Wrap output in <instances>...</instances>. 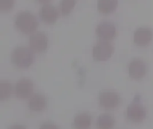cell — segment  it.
<instances>
[{"label": "cell", "instance_id": "1", "mask_svg": "<svg viewBox=\"0 0 153 129\" xmlns=\"http://www.w3.org/2000/svg\"><path fill=\"white\" fill-rule=\"evenodd\" d=\"M14 25L16 29L25 35H31L36 32L39 26L37 17L30 12L22 11L17 13L14 19Z\"/></svg>", "mask_w": 153, "mask_h": 129}, {"label": "cell", "instance_id": "2", "mask_svg": "<svg viewBox=\"0 0 153 129\" xmlns=\"http://www.w3.org/2000/svg\"><path fill=\"white\" fill-rule=\"evenodd\" d=\"M11 61L19 69H27L34 62V52L30 47H17L12 51Z\"/></svg>", "mask_w": 153, "mask_h": 129}, {"label": "cell", "instance_id": "3", "mask_svg": "<svg viewBox=\"0 0 153 129\" xmlns=\"http://www.w3.org/2000/svg\"><path fill=\"white\" fill-rule=\"evenodd\" d=\"M115 51L114 46L110 41L100 40L92 48V57L99 62H104L110 59Z\"/></svg>", "mask_w": 153, "mask_h": 129}, {"label": "cell", "instance_id": "4", "mask_svg": "<svg viewBox=\"0 0 153 129\" xmlns=\"http://www.w3.org/2000/svg\"><path fill=\"white\" fill-rule=\"evenodd\" d=\"M121 102L119 94L112 90L103 91L99 95V104L106 110H114L118 108Z\"/></svg>", "mask_w": 153, "mask_h": 129}, {"label": "cell", "instance_id": "5", "mask_svg": "<svg viewBox=\"0 0 153 129\" xmlns=\"http://www.w3.org/2000/svg\"><path fill=\"white\" fill-rule=\"evenodd\" d=\"M34 91V84L29 78L19 79L13 88V93L19 100H28Z\"/></svg>", "mask_w": 153, "mask_h": 129}, {"label": "cell", "instance_id": "6", "mask_svg": "<svg viewBox=\"0 0 153 129\" xmlns=\"http://www.w3.org/2000/svg\"><path fill=\"white\" fill-rule=\"evenodd\" d=\"M147 111L145 107L139 101H134L128 105L126 110V117L128 120L134 124H140L146 119Z\"/></svg>", "mask_w": 153, "mask_h": 129}, {"label": "cell", "instance_id": "7", "mask_svg": "<svg viewBox=\"0 0 153 129\" xmlns=\"http://www.w3.org/2000/svg\"><path fill=\"white\" fill-rule=\"evenodd\" d=\"M48 46V39L46 33L42 31H36L30 36L29 47L34 53L44 52Z\"/></svg>", "mask_w": 153, "mask_h": 129}, {"label": "cell", "instance_id": "8", "mask_svg": "<svg viewBox=\"0 0 153 129\" xmlns=\"http://www.w3.org/2000/svg\"><path fill=\"white\" fill-rule=\"evenodd\" d=\"M96 35L100 40L111 41L117 36V28L112 22H100L96 28Z\"/></svg>", "mask_w": 153, "mask_h": 129}, {"label": "cell", "instance_id": "9", "mask_svg": "<svg viewBox=\"0 0 153 129\" xmlns=\"http://www.w3.org/2000/svg\"><path fill=\"white\" fill-rule=\"evenodd\" d=\"M147 73L146 63L141 58L133 59L128 65V74L129 76L134 80L143 79Z\"/></svg>", "mask_w": 153, "mask_h": 129}, {"label": "cell", "instance_id": "10", "mask_svg": "<svg viewBox=\"0 0 153 129\" xmlns=\"http://www.w3.org/2000/svg\"><path fill=\"white\" fill-rule=\"evenodd\" d=\"M153 40V31L151 28L141 27L134 33V42L138 47H146L151 44Z\"/></svg>", "mask_w": 153, "mask_h": 129}, {"label": "cell", "instance_id": "11", "mask_svg": "<svg viewBox=\"0 0 153 129\" xmlns=\"http://www.w3.org/2000/svg\"><path fill=\"white\" fill-rule=\"evenodd\" d=\"M60 12L51 4H45L39 10V17L46 24H54L59 18Z\"/></svg>", "mask_w": 153, "mask_h": 129}, {"label": "cell", "instance_id": "12", "mask_svg": "<svg viewBox=\"0 0 153 129\" xmlns=\"http://www.w3.org/2000/svg\"><path fill=\"white\" fill-rule=\"evenodd\" d=\"M48 106L47 98L41 93H33L28 99V107L33 112H41Z\"/></svg>", "mask_w": 153, "mask_h": 129}, {"label": "cell", "instance_id": "13", "mask_svg": "<svg viewBox=\"0 0 153 129\" xmlns=\"http://www.w3.org/2000/svg\"><path fill=\"white\" fill-rule=\"evenodd\" d=\"M74 129H90L92 125V117L86 112L77 114L73 122Z\"/></svg>", "mask_w": 153, "mask_h": 129}, {"label": "cell", "instance_id": "14", "mask_svg": "<svg viewBox=\"0 0 153 129\" xmlns=\"http://www.w3.org/2000/svg\"><path fill=\"white\" fill-rule=\"evenodd\" d=\"M118 6V0H98V11L102 14H110L114 13Z\"/></svg>", "mask_w": 153, "mask_h": 129}, {"label": "cell", "instance_id": "15", "mask_svg": "<svg viewBox=\"0 0 153 129\" xmlns=\"http://www.w3.org/2000/svg\"><path fill=\"white\" fill-rule=\"evenodd\" d=\"M116 126L115 118L108 113L99 116L96 120V128L97 129H113Z\"/></svg>", "mask_w": 153, "mask_h": 129}, {"label": "cell", "instance_id": "16", "mask_svg": "<svg viewBox=\"0 0 153 129\" xmlns=\"http://www.w3.org/2000/svg\"><path fill=\"white\" fill-rule=\"evenodd\" d=\"M13 92V85L8 81L0 82V101H4L8 100Z\"/></svg>", "mask_w": 153, "mask_h": 129}, {"label": "cell", "instance_id": "17", "mask_svg": "<svg viewBox=\"0 0 153 129\" xmlns=\"http://www.w3.org/2000/svg\"><path fill=\"white\" fill-rule=\"evenodd\" d=\"M76 0H61L59 4V12L63 16L69 15L74 9Z\"/></svg>", "mask_w": 153, "mask_h": 129}, {"label": "cell", "instance_id": "18", "mask_svg": "<svg viewBox=\"0 0 153 129\" xmlns=\"http://www.w3.org/2000/svg\"><path fill=\"white\" fill-rule=\"evenodd\" d=\"M15 0H0V10L2 12H9L13 9Z\"/></svg>", "mask_w": 153, "mask_h": 129}, {"label": "cell", "instance_id": "19", "mask_svg": "<svg viewBox=\"0 0 153 129\" xmlns=\"http://www.w3.org/2000/svg\"><path fill=\"white\" fill-rule=\"evenodd\" d=\"M39 129H59V128L52 122H45L39 127Z\"/></svg>", "mask_w": 153, "mask_h": 129}, {"label": "cell", "instance_id": "20", "mask_svg": "<svg viewBox=\"0 0 153 129\" xmlns=\"http://www.w3.org/2000/svg\"><path fill=\"white\" fill-rule=\"evenodd\" d=\"M8 129H27L24 126L22 125H19V124H16V125H13L11 126Z\"/></svg>", "mask_w": 153, "mask_h": 129}, {"label": "cell", "instance_id": "21", "mask_svg": "<svg viewBox=\"0 0 153 129\" xmlns=\"http://www.w3.org/2000/svg\"><path fill=\"white\" fill-rule=\"evenodd\" d=\"M39 4H43V5H45V4H48V3L51 1V0H36Z\"/></svg>", "mask_w": 153, "mask_h": 129}]
</instances>
